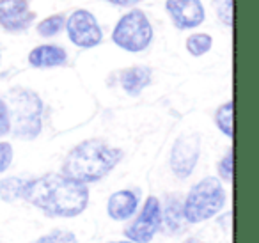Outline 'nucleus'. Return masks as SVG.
<instances>
[{"mask_svg":"<svg viewBox=\"0 0 259 243\" xmlns=\"http://www.w3.org/2000/svg\"><path fill=\"white\" fill-rule=\"evenodd\" d=\"M165 9L172 20L174 27L180 30L195 29L206 18L201 0H167Z\"/></svg>","mask_w":259,"mask_h":243,"instance_id":"9d476101","label":"nucleus"},{"mask_svg":"<svg viewBox=\"0 0 259 243\" xmlns=\"http://www.w3.org/2000/svg\"><path fill=\"white\" fill-rule=\"evenodd\" d=\"M64 29V16L62 15H52L39 22L37 25V34L43 37H54Z\"/></svg>","mask_w":259,"mask_h":243,"instance_id":"a211bd4d","label":"nucleus"},{"mask_svg":"<svg viewBox=\"0 0 259 243\" xmlns=\"http://www.w3.org/2000/svg\"><path fill=\"white\" fill-rule=\"evenodd\" d=\"M108 243H134V241H130V239H122V241H108Z\"/></svg>","mask_w":259,"mask_h":243,"instance_id":"a878e982","label":"nucleus"},{"mask_svg":"<svg viewBox=\"0 0 259 243\" xmlns=\"http://www.w3.org/2000/svg\"><path fill=\"white\" fill-rule=\"evenodd\" d=\"M201 156V137L197 133H183L170 149V171L178 179L192 176Z\"/></svg>","mask_w":259,"mask_h":243,"instance_id":"6e6552de","label":"nucleus"},{"mask_svg":"<svg viewBox=\"0 0 259 243\" xmlns=\"http://www.w3.org/2000/svg\"><path fill=\"white\" fill-rule=\"evenodd\" d=\"M0 62H2V48H0Z\"/></svg>","mask_w":259,"mask_h":243,"instance_id":"bb28decb","label":"nucleus"},{"mask_svg":"<svg viewBox=\"0 0 259 243\" xmlns=\"http://www.w3.org/2000/svg\"><path fill=\"white\" fill-rule=\"evenodd\" d=\"M34 18L29 0H0V27L8 32H25Z\"/></svg>","mask_w":259,"mask_h":243,"instance_id":"1a4fd4ad","label":"nucleus"},{"mask_svg":"<svg viewBox=\"0 0 259 243\" xmlns=\"http://www.w3.org/2000/svg\"><path fill=\"white\" fill-rule=\"evenodd\" d=\"M226 204V190L220 179L208 176L197 181L187 193L183 202V215L188 224H201L213 218Z\"/></svg>","mask_w":259,"mask_h":243,"instance_id":"20e7f679","label":"nucleus"},{"mask_svg":"<svg viewBox=\"0 0 259 243\" xmlns=\"http://www.w3.org/2000/svg\"><path fill=\"white\" fill-rule=\"evenodd\" d=\"M23 200L36 206L47 217H78L89 204V188L64 174H45L27 179Z\"/></svg>","mask_w":259,"mask_h":243,"instance_id":"f257e3e1","label":"nucleus"},{"mask_svg":"<svg viewBox=\"0 0 259 243\" xmlns=\"http://www.w3.org/2000/svg\"><path fill=\"white\" fill-rule=\"evenodd\" d=\"M9 132H11V119H9L8 103L0 98V137H4Z\"/></svg>","mask_w":259,"mask_h":243,"instance_id":"5701e85b","label":"nucleus"},{"mask_svg":"<svg viewBox=\"0 0 259 243\" xmlns=\"http://www.w3.org/2000/svg\"><path fill=\"white\" fill-rule=\"evenodd\" d=\"M183 243H202L201 239H197V238H188V239H185Z\"/></svg>","mask_w":259,"mask_h":243,"instance_id":"393cba45","label":"nucleus"},{"mask_svg":"<svg viewBox=\"0 0 259 243\" xmlns=\"http://www.w3.org/2000/svg\"><path fill=\"white\" fill-rule=\"evenodd\" d=\"M162 224L165 225V231L169 234H181L185 232L188 222L183 215V202L178 197H170L167 200L165 210H162Z\"/></svg>","mask_w":259,"mask_h":243,"instance_id":"4468645a","label":"nucleus"},{"mask_svg":"<svg viewBox=\"0 0 259 243\" xmlns=\"http://www.w3.org/2000/svg\"><path fill=\"white\" fill-rule=\"evenodd\" d=\"M107 2L119 6V8H130V6H135L137 2H141V0H107Z\"/></svg>","mask_w":259,"mask_h":243,"instance_id":"b1692460","label":"nucleus"},{"mask_svg":"<svg viewBox=\"0 0 259 243\" xmlns=\"http://www.w3.org/2000/svg\"><path fill=\"white\" fill-rule=\"evenodd\" d=\"M34 243H78V238L75 236V232L66 231V229H54L48 234H43L41 238H37Z\"/></svg>","mask_w":259,"mask_h":243,"instance_id":"6ab92c4d","label":"nucleus"},{"mask_svg":"<svg viewBox=\"0 0 259 243\" xmlns=\"http://www.w3.org/2000/svg\"><path fill=\"white\" fill-rule=\"evenodd\" d=\"M139 210V193L134 190H119L108 197L107 213L112 220H130Z\"/></svg>","mask_w":259,"mask_h":243,"instance_id":"9b49d317","label":"nucleus"},{"mask_svg":"<svg viewBox=\"0 0 259 243\" xmlns=\"http://www.w3.org/2000/svg\"><path fill=\"white\" fill-rule=\"evenodd\" d=\"M66 32L75 47L94 48L103 41V30L98 23L96 16L85 9H76L66 22Z\"/></svg>","mask_w":259,"mask_h":243,"instance_id":"0eeeda50","label":"nucleus"},{"mask_svg":"<svg viewBox=\"0 0 259 243\" xmlns=\"http://www.w3.org/2000/svg\"><path fill=\"white\" fill-rule=\"evenodd\" d=\"M215 125L226 137L233 139V101H226L215 112Z\"/></svg>","mask_w":259,"mask_h":243,"instance_id":"dca6fc26","label":"nucleus"},{"mask_svg":"<svg viewBox=\"0 0 259 243\" xmlns=\"http://www.w3.org/2000/svg\"><path fill=\"white\" fill-rule=\"evenodd\" d=\"M27 179L25 178H4L0 181V199L6 200V202H15V200L22 199L23 190H25Z\"/></svg>","mask_w":259,"mask_h":243,"instance_id":"2eb2a0df","label":"nucleus"},{"mask_svg":"<svg viewBox=\"0 0 259 243\" xmlns=\"http://www.w3.org/2000/svg\"><path fill=\"white\" fill-rule=\"evenodd\" d=\"M213 47V39L209 34L199 32V34H192L187 39V52L192 57H201V55L208 54Z\"/></svg>","mask_w":259,"mask_h":243,"instance_id":"f3484780","label":"nucleus"},{"mask_svg":"<svg viewBox=\"0 0 259 243\" xmlns=\"http://www.w3.org/2000/svg\"><path fill=\"white\" fill-rule=\"evenodd\" d=\"M112 41L124 52H132V54L144 52L153 41L151 22L139 9L126 13L115 23L114 30H112Z\"/></svg>","mask_w":259,"mask_h":243,"instance_id":"39448f33","label":"nucleus"},{"mask_svg":"<svg viewBox=\"0 0 259 243\" xmlns=\"http://www.w3.org/2000/svg\"><path fill=\"white\" fill-rule=\"evenodd\" d=\"M68 61V52L59 45H41L29 54V64L32 68H57Z\"/></svg>","mask_w":259,"mask_h":243,"instance_id":"f8f14e48","label":"nucleus"},{"mask_svg":"<svg viewBox=\"0 0 259 243\" xmlns=\"http://www.w3.org/2000/svg\"><path fill=\"white\" fill-rule=\"evenodd\" d=\"M153 71L146 66H135V68H128L121 73L119 82L121 87L128 96H139L146 87L151 84Z\"/></svg>","mask_w":259,"mask_h":243,"instance_id":"ddd939ff","label":"nucleus"},{"mask_svg":"<svg viewBox=\"0 0 259 243\" xmlns=\"http://www.w3.org/2000/svg\"><path fill=\"white\" fill-rule=\"evenodd\" d=\"M8 110L11 130L18 139L32 140L43 130L45 105L39 94L25 87H15L8 93Z\"/></svg>","mask_w":259,"mask_h":243,"instance_id":"7ed1b4c3","label":"nucleus"},{"mask_svg":"<svg viewBox=\"0 0 259 243\" xmlns=\"http://www.w3.org/2000/svg\"><path fill=\"white\" fill-rule=\"evenodd\" d=\"M13 161V146L9 142H0V172L9 169Z\"/></svg>","mask_w":259,"mask_h":243,"instance_id":"4be33fe9","label":"nucleus"},{"mask_svg":"<svg viewBox=\"0 0 259 243\" xmlns=\"http://www.w3.org/2000/svg\"><path fill=\"white\" fill-rule=\"evenodd\" d=\"M219 174L224 181H231L233 179V149H229L224 158L219 161Z\"/></svg>","mask_w":259,"mask_h":243,"instance_id":"412c9836","label":"nucleus"},{"mask_svg":"<svg viewBox=\"0 0 259 243\" xmlns=\"http://www.w3.org/2000/svg\"><path fill=\"white\" fill-rule=\"evenodd\" d=\"M121 158L122 151L103 140H83L68 153L61 174L87 185L103 179L121 161Z\"/></svg>","mask_w":259,"mask_h":243,"instance_id":"f03ea898","label":"nucleus"},{"mask_svg":"<svg viewBox=\"0 0 259 243\" xmlns=\"http://www.w3.org/2000/svg\"><path fill=\"white\" fill-rule=\"evenodd\" d=\"M213 8L224 25L233 27V0H213Z\"/></svg>","mask_w":259,"mask_h":243,"instance_id":"aec40b11","label":"nucleus"},{"mask_svg":"<svg viewBox=\"0 0 259 243\" xmlns=\"http://www.w3.org/2000/svg\"><path fill=\"white\" fill-rule=\"evenodd\" d=\"M162 227V204L155 195H149L139 217L124 231L126 238L134 243H149Z\"/></svg>","mask_w":259,"mask_h":243,"instance_id":"423d86ee","label":"nucleus"}]
</instances>
